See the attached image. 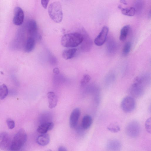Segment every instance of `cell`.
Returning <instances> with one entry per match:
<instances>
[{
  "mask_svg": "<svg viewBox=\"0 0 151 151\" xmlns=\"http://www.w3.org/2000/svg\"><path fill=\"white\" fill-rule=\"evenodd\" d=\"M107 49L108 53L110 54L114 53L117 49V45L115 41L112 37H109L107 40Z\"/></svg>",
  "mask_w": 151,
  "mask_h": 151,
  "instance_id": "cell-16",
  "label": "cell"
},
{
  "mask_svg": "<svg viewBox=\"0 0 151 151\" xmlns=\"http://www.w3.org/2000/svg\"><path fill=\"white\" fill-rule=\"evenodd\" d=\"M144 88L142 84V80L139 78H136L129 90L131 94L133 97H138L143 94Z\"/></svg>",
  "mask_w": 151,
  "mask_h": 151,
  "instance_id": "cell-4",
  "label": "cell"
},
{
  "mask_svg": "<svg viewBox=\"0 0 151 151\" xmlns=\"http://www.w3.org/2000/svg\"><path fill=\"white\" fill-rule=\"evenodd\" d=\"M50 141V136L47 133L42 134L36 139L37 143L39 145L42 146L47 145L49 143Z\"/></svg>",
  "mask_w": 151,
  "mask_h": 151,
  "instance_id": "cell-15",
  "label": "cell"
},
{
  "mask_svg": "<svg viewBox=\"0 0 151 151\" xmlns=\"http://www.w3.org/2000/svg\"><path fill=\"white\" fill-rule=\"evenodd\" d=\"M9 91L6 85L3 84L0 86V99H4L7 96Z\"/></svg>",
  "mask_w": 151,
  "mask_h": 151,
  "instance_id": "cell-23",
  "label": "cell"
},
{
  "mask_svg": "<svg viewBox=\"0 0 151 151\" xmlns=\"http://www.w3.org/2000/svg\"><path fill=\"white\" fill-rule=\"evenodd\" d=\"M35 45V41L33 37H30L27 39L24 46V51L27 52L32 51Z\"/></svg>",
  "mask_w": 151,
  "mask_h": 151,
  "instance_id": "cell-17",
  "label": "cell"
},
{
  "mask_svg": "<svg viewBox=\"0 0 151 151\" xmlns=\"http://www.w3.org/2000/svg\"><path fill=\"white\" fill-rule=\"evenodd\" d=\"M8 127L9 129H12L15 127V122L14 120L10 119H8L6 121Z\"/></svg>",
  "mask_w": 151,
  "mask_h": 151,
  "instance_id": "cell-27",
  "label": "cell"
},
{
  "mask_svg": "<svg viewBox=\"0 0 151 151\" xmlns=\"http://www.w3.org/2000/svg\"><path fill=\"white\" fill-rule=\"evenodd\" d=\"M54 126V124L52 122L46 123L39 126L37 129V131L41 134L45 133L48 131L52 129Z\"/></svg>",
  "mask_w": 151,
  "mask_h": 151,
  "instance_id": "cell-14",
  "label": "cell"
},
{
  "mask_svg": "<svg viewBox=\"0 0 151 151\" xmlns=\"http://www.w3.org/2000/svg\"><path fill=\"white\" fill-rule=\"evenodd\" d=\"M92 122L93 119L92 117L89 115H86L83 117L82 120V127L84 129H87L91 127Z\"/></svg>",
  "mask_w": 151,
  "mask_h": 151,
  "instance_id": "cell-19",
  "label": "cell"
},
{
  "mask_svg": "<svg viewBox=\"0 0 151 151\" xmlns=\"http://www.w3.org/2000/svg\"><path fill=\"white\" fill-rule=\"evenodd\" d=\"M49 15L54 22L59 23L61 22L63 18V13L61 4L55 1L51 3L48 9Z\"/></svg>",
  "mask_w": 151,
  "mask_h": 151,
  "instance_id": "cell-3",
  "label": "cell"
},
{
  "mask_svg": "<svg viewBox=\"0 0 151 151\" xmlns=\"http://www.w3.org/2000/svg\"><path fill=\"white\" fill-rule=\"evenodd\" d=\"M107 129L110 132L114 133L118 132L121 130L119 124L116 122H113L110 124L108 126Z\"/></svg>",
  "mask_w": 151,
  "mask_h": 151,
  "instance_id": "cell-22",
  "label": "cell"
},
{
  "mask_svg": "<svg viewBox=\"0 0 151 151\" xmlns=\"http://www.w3.org/2000/svg\"><path fill=\"white\" fill-rule=\"evenodd\" d=\"M47 97L48 99L49 107L50 109H53L57 105L58 98L54 92L50 91L47 93Z\"/></svg>",
  "mask_w": 151,
  "mask_h": 151,
  "instance_id": "cell-13",
  "label": "cell"
},
{
  "mask_svg": "<svg viewBox=\"0 0 151 151\" xmlns=\"http://www.w3.org/2000/svg\"><path fill=\"white\" fill-rule=\"evenodd\" d=\"M84 36L81 33L74 32L66 34L62 37V45L65 47H74L81 44L83 42Z\"/></svg>",
  "mask_w": 151,
  "mask_h": 151,
  "instance_id": "cell-1",
  "label": "cell"
},
{
  "mask_svg": "<svg viewBox=\"0 0 151 151\" xmlns=\"http://www.w3.org/2000/svg\"><path fill=\"white\" fill-rule=\"evenodd\" d=\"M50 0H41V4L42 6L45 9L47 8Z\"/></svg>",
  "mask_w": 151,
  "mask_h": 151,
  "instance_id": "cell-28",
  "label": "cell"
},
{
  "mask_svg": "<svg viewBox=\"0 0 151 151\" xmlns=\"http://www.w3.org/2000/svg\"><path fill=\"white\" fill-rule=\"evenodd\" d=\"M77 50L76 48H70L65 50L62 52V57L66 60L70 59L74 57Z\"/></svg>",
  "mask_w": 151,
  "mask_h": 151,
  "instance_id": "cell-18",
  "label": "cell"
},
{
  "mask_svg": "<svg viewBox=\"0 0 151 151\" xmlns=\"http://www.w3.org/2000/svg\"><path fill=\"white\" fill-rule=\"evenodd\" d=\"M12 140L7 132L0 133V148L2 149L9 150Z\"/></svg>",
  "mask_w": 151,
  "mask_h": 151,
  "instance_id": "cell-8",
  "label": "cell"
},
{
  "mask_svg": "<svg viewBox=\"0 0 151 151\" xmlns=\"http://www.w3.org/2000/svg\"><path fill=\"white\" fill-rule=\"evenodd\" d=\"M120 1L121 3L124 4V5L127 4V3L125 0H120Z\"/></svg>",
  "mask_w": 151,
  "mask_h": 151,
  "instance_id": "cell-31",
  "label": "cell"
},
{
  "mask_svg": "<svg viewBox=\"0 0 151 151\" xmlns=\"http://www.w3.org/2000/svg\"><path fill=\"white\" fill-rule=\"evenodd\" d=\"M106 147V149L109 151H119L121 148L122 145L119 140L113 139L107 142Z\"/></svg>",
  "mask_w": 151,
  "mask_h": 151,
  "instance_id": "cell-11",
  "label": "cell"
},
{
  "mask_svg": "<svg viewBox=\"0 0 151 151\" xmlns=\"http://www.w3.org/2000/svg\"><path fill=\"white\" fill-rule=\"evenodd\" d=\"M151 119L150 117L147 119L145 123V127L146 130L150 134L151 132Z\"/></svg>",
  "mask_w": 151,
  "mask_h": 151,
  "instance_id": "cell-26",
  "label": "cell"
},
{
  "mask_svg": "<svg viewBox=\"0 0 151 151\" xmlns=\"http://www.w3.org/2000/svg\"><path fill=\"white\" fill-rule=\"evenodd\" d=\"M24 17V13L22 9L19 7H15L14 9L13 23L16 25H21L23 22Z\"/></svg>",
  "mask_w": 151,
  "mask_h": 151,
  "instance_id": "cell-9",
  "label": "cell"
},
{
  "mask_svg": "<svg viewBox=\"0 0 151 151\" xmlns=\"http://www.w3.org/2000/svg\"><path fill=\"white\" fill-rule=\"evenodd\" d=\"M81 114V110L79 108H75L72 111L69 119V124L71 128H74L76 127Z\"/></svg>",
  "mask_w": 151,
  "mask_h": 151,
  "instance_id": "cell-10",
  "label": "cell"
},
{
  "mask_svg": "<svg viewBox=\"0 0 151 151\" xmlns=\"http://www.w3.org/2000/svg\"><path fill=\"white\" fill-rule=\"evenodd\" d=\"M58 151H66L67 150L66 148L63 146H61L59 147L58 150Z\"/></svg>",
  "mask_w": 151,
  "mask_h": 151,
  "instance_id": "cell-29",
  "label": "cell"
},
{
  "mask_svg": "<svg viewBox=\"0 0 151 151\" xmlns=\"http://www.w3.org/2000/svg\"><path fill=\"white\" fill-rule=\"evenodd\" d=\"M140 131V126L139 123L135 121L130 122L126 128L127 134L132 138H135L138 136Z\"/></svg>",
  "mask_w": 151,
  "mask_h": 151,
  "instance_id": "cell-6",
  "label": "cell"
},
{
  "mask_svg": "<svg viewBox=\"0 0 151 151\" xmlns=\"http://www.w3.org/2000/svg\"><path fill=\"white\" fill-rule=\"evenodd\" d=\"M136 101L134 98L131 96H127L122 100L121 106L122 110L127 113L132 111L136 106Z\"/></svg>",
  "mask_w": 151,
  "mask_h": 151,
  "instance_id": "cell-5",
  "label": "cell"
},
{
  "mask_svg": "<svg viewBox=\"0 0 151 151\" xmlns=\"http://www.w3.org/2000/svg\"><path fill=\"white\" fill-rule=\"evenodd\" d=\"M53 73L55 74H58L60 73V71L58 68H55L53 70Z\"/></svg>",
  "mask_w": 151,
  "mask_h": 151,
  "instance_id": "cell-30",
  "label": "cell"
},
{
  "mask_svg": "<svg viewBox=\"0 0 151 151\" xmlns=\"http://www.w3.org/2000/svg\"><path fill=\"white\" fill-rule=\"evenodd\" d=\"M131 42H129L125 44L122 50V54L123 56H126L129 54L131 49Z\"/></svg>",
  "mask_w": 151,
  "mask_h": 151,
  "instance_id": "cell-24",
  "label": "cell"
},
{
  "mask_svg": "<svg viewBox=\"0 0 151 151\" xmlns=\"http://www.w3.org/2000/svg\"><path fill=\"white\" fill-rule=\"evenodd\" d=\"M109 28L106 26H104L102 28L99 35L95 38L94 42L98 46L103 45L106 42L109 32Z\"/></svg>",
  "mask_w": 151,
  "mask_h": 151,
  "instance_id": "cell-7",
  "label": "cell"
},
{
  "mask_svg": "<svg viewBox=\"0 0 151 151\" xmlns=\"http://www.w3.org/2000/svg\"><path fill=\"white\" fill-rule=\"evenodd\" d=\"M27 137V134L25 130L23 129H20L12 140L9 150H19L25 143Z\"/></svg>",
  "mask_w": 151,
  "mask_h": 151,
  "instance_id": "cell-2",
  "label": "cell"
},
{
  "mask_svg": "<svg viewBox=\"0 0 151 151\" xmlns=\"http://www.w3.org/2000/svg\"><path fill=\"white\" fill-rule=\"evenodd\" d=\"M91 77L87 74H84L81 79L80 83L81 86H83L87 84L90 81Z\"/></svg>",
  "mask_w": 151,
  "mask_h": 151,
  "instance_id": "cell-25",
  "label": "cell"
},
{
  "mask_svg": "<svg viewBox=\"0 0 151 151\" xmlns=\"http://www.w3.org/2000/svg\"><path fill=\"white\" fill-rule=\"evenodd\" d=\"M130 29V27L129 25L124 26L121 29L119 39L121 41H124L126 39Z\"/></svg>",
  "mask_w": 151,
  "mask_h": 151,
  "instance_id": "cell-20",
  "label": "cell"
},
{
  "mask_svg": "<svg viewBox=\"0 0 151 151\" xmlns=\"http://www.w3.org/2000/svg\"><path fill=\"white\" fill-rule=\"evenodd\" d=\"M122 13L124 15L132 17L134 16L136 13V11L134 7H131L129 8L121 9Z\"/></svg>",
  "mask_w": 151,
  "mask_h": 151,
  "instance_id": "cell-21",
  "label": "cell"
},
{
  "mask_svg": "<svg viewBox=\"0 0 151 151\" xmlns=\"http://www.w3.org/2000/svg\"><path fill=\"white\" fill-rule=\"evenodd\" d=\"M27 27L29 34L31 37H34L37 33V27L36 22L34 20H29L27 22Z\"/></svg>",
  "mask_w": 151,
  "mask_h": 151,
  "instance_id": "cell-12",
  "label": "cell"
}]
</instances>
